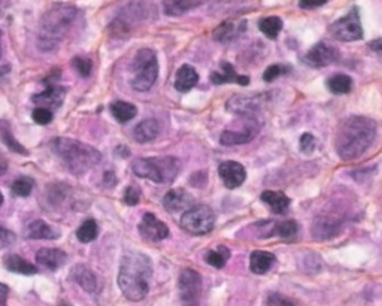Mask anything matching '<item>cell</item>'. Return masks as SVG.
Returning a JSON list of instances; mask_svg holds the SVG:
<instances>
[{"label": "cell", "instance_id": "6da1fadb", "mask_svg": "<svg viewBox=\"0 0 382 306\" xmlns=\"http://www.w3.org/2000/svg\"><path fill=\"white\" fill-rule=\"evenodd\" d=\"M83 21V12L75 5L54 3L42 15L38 30V47L42 51L56 50L78 23Z\"/></svg>", "mask_w": 382, "mask_h": 306}, {"label": "cell", "instance_id": "7a4b0ae2", "mask_svg": "<svg viewBox=\"0 0 382 306\" xmlns=\"http://www.w3.org/2000/svg\"><path fill=\"white\" fill-rule=\"evenodd\" d=\"M153 278V263L139 251H129L121 259L118 270V287L124 297L131 302L144 300L149 293Z\"/></svg>", "mask_w": 382, "mask_h": 306}, {"label": "cell", "instance_id": "3957f363", "mask_svg": "<svg viewBox=\"0 0 382 306\" xmlns=\"http://www.w3.org/2000/svg\"><path fill=\"white\" fill-rule=\"evenodd\" d=\"M376 138V122L368 117L346 118L336 138V151L345 162L359 159Z\"/></svg>", "mask_w": 382, "mask_h": 306}, {"label": "cell", "instance_id": "277c9868", "mask_svg": "<svg viewBox=\"0 0 382 306\" xmlns=\"http://www.w3.org/2000/svg\"><path fill=\"white\" fill-rule=\"evenodd\" d=\"M51 148L66 168L76 175H83L93 169L102 160V154L84 142L69 138H56L51 141Z\"/></svg>", "mask_w": 382, "mask_h": 306}, {"label": "cell", "instance_id": "5b68a950", "mask_svg": "<svg viewBox=\"0 0 382 306\" xmlns=\"http://www.w3.org/2000/svg\"><path fill=\"white\" fill-rule=\"evenodd\" d=\"M131 169L138 177L157 184H171L181 171V162L172 155L149 157V159H136Z\"/></svg>", "mask_w": 382, "mask_h": 306}, {"label": "cell", "instance_id": "8992f818", "mask_svg": "<svg viewBox=\"0 0 382 306\" xmlns=\"http://www.w3.org/2000/svg\"><path fill=\"white\" fill-rule=\"evenodd\" d=\"M133 80L131 87L136 91H148L153 89L158 78V61L153 50L140 48L131 63Z\"/></svg>", "mask_w": 382, "mask_h": 306}, {"label": "cell", "instance_id": "52a82bcc", "mask_svg": "<svg viewBox=\"0 0 382 306\" xmlns=\"http://www.w3.org/2000/svg\"><path fill=\"white\" fill-rule=\"evenodd\" d=\"M147 6L142 2H129L124 5L111 21L108 32L114 38H127L138 25L147 19Z\"/></svg>", "mask_w": 382, "mask_h": 306}, {"label": "cell", "instance_id": "ba28073f", "mask_svg": "<svg viewBox=\"0 0 382 306\" xmlns=\"http://www.w3.org/2000/svg\"><path fill=\"white\" fill-rule=\"evenodd\" d=\"M182 229L190 234H206L215 226V214L206 205H196L182 214Z\"/></svg>", "mask_w": 382, "mask_h": 306}, {"label": "cell", "instance_id": "9c48e42d", "mask_svg": "<svg viewBox=\"0 0 382 306\" xmlns=\"http://www.w3.org/2000/svg\"><path fill=\"white\" fill-rule=\"evenodd\" d=\"M260 132V121L254 116H241L233 127L226 129L220 138L223 145H242L251 142Z\"/></svg>", "mask_w": 382, "mask_h": 306}, {"label": "cell", "instance_id": "30bf717a", "mask_svg": "<svg viewBox=\"0 0 382 306\" xmlns=\"http://www.w3.org/2000/svg\"><path fill=\"white\" fill-rule=\"evenodd\" d=\"M202 276L194 269H184L178 278V292L184 306H199L202 299Z\"/></svg>", "mask_w": 382, "mask_h": 306}, {"label": "cell", "instance_id": "8fae6325", "mask_svg": "<svg viewBox=\"0 0 382 306\" xmlns=\"http://www.w3.org/2000/svg\"><path fill=\"white\" fill-rule=\"evenodd\" d=\"M328 32L333 34L335 39L341 42H354L361 39L363 28L357 8H352L342 19L336 20L333 24L328 25Z\"/></svg>", "mask_w": 382, "mask_h": 306}, {"label": "cell", "instance_id": "7c38bea8", "mask_svg": "<svg viewBox=\"0 0 382 306\" xmlns=\"http://www.w3.org/2000/svg\"><path fill=\"white\" fill-rule=\"evenodd\" d=\"M139 233L142 238L149 242H158L167 238L169 227L162 220H158L154 214L147 212L139 223Z\"/></svg>", "mask_w": 382, "mask_h": 306}, {"label": "cell", "instance_id": "4fadbf2b", "mask_svg": "<svg viewBox=\"0 0 382 306\" xmlns=\"http://www.w3.org/2000/svg\"><path fill=\"white\" fill-rule=\"evenodd\" d=\"M66 98V89L61 85H57L54 83H47V89L42 93L34 94L32 100L33 103H36L39 108L50 109L51 112L60 108L61 103H63Z\"/></svg>", "mask_w": 382, "mask_h": 306}, {"label": "cell", "instance_id": "5bb4252c", "mask_svg": "<svg viewBox=\"0 0 382 306\" xmlns=\"http://www.w3.org/2000/svg\"><path fill=\"white\" fill-rule=\"evenodd\" d=\"M337 57H339V52H337V50L335 47L321 42L310 48L305 54L304 60H305V63L309 66L323 67V66L332 65L333 61L337 60Z\"/></svg>", "mask_w": 382, "mask_h": 306}, {"label": "cell", "instance_id": "9a60e30c", "mask_svg": "<svg viewBox=\"0 0 382 306\" xmlns=\"http://www.w3.org/2000/svg\"><path fill=\"white\" fill-rule=\"evenodd\" d=\"M264 96H233L226 105V108L233 112L239 113V116H254V112L257 109H260L263 107Z\"/></svg>", "mask_w": 382, "mask_h": 306}, {"label": "cell", "instance_id": "2e32d148", "mask_svg": "<svg viewBox=\"0 0 382 306\" xmlns=\"http://www.w3.org/2000/svg\"><path fill=\"white\" fill-rule=\"evenodd\" d=\"M343 220L342 218L328 214H321L312 226V233L317 239H330L341 232Z\"/></svg>", "mask_w": 382, "mask_h": 306}, {"label": "cell", "instance_id": "e0dca14e", "mask_svg": "<svg viewBox=\"0 0 382 306\" xmlns=\"http://www.w3.org/2000/svg\"><path fill=\"white\" fill-rule=\"evenodd\" d=\"M218 173L227 188H237L239 186H242L246 178V171L244 166L233 160L221 163Z\"/></svg>", "mask_w": 382, "mask_h": 306}, {"label": "cell", "instance_id": "ac0fdd59", "mask_svg": "<svg viewBox=\"0 0 382 306\" xmlns=\"http://www.w3.org/2000/svg\"><path fill=\"white\" fill-rule=\"evenodd\" d=\"M193 196L185 191L184 188H173L167 191L163 197V205L165 209L169 212L176 214V212H185L187 209H190L193 205Z\"/></svg>", "mask_w": 382, "mask_h": 306}, {"label": "cell", "instance_id": "d6986e66", "mask_svg": "<svg viewBox=\"0 0 382 306\" xmlns=\"http://www.w3.org/2000/svg\"><path fill=\"white\" fill-rule=\"evenodd\" d=\"M245 29H246L245 20H226L214 30V39L221 43L232 42L236 38L241 36V34L245 32Z\"/></svg>", "mask_w": 382, "mask_h": 306}, {"label": "cell", "instance_id": "ffe728a7", "mask_svg": "<svg viewBox=\"0 0 382 306\" xmlns=\"http://www.w3.org/2000/svg\"><path fill=\"white\" fill-rule=\"evenodd\" d=\"M67 260V254L63 250L59 248H41L36 252L38 265L48 270H57L63 266Z\"/></svg>", "mask_w": 382, "mask_h": 306}, {"label": "cell", "instance_id": "44dd1931", "mask_svg": "<svg viewBox=\"0 0 382 306\" xmlns=\"http://www.w3.org/2000/svg\"><path fill=\"white\" fill-rule=\"evenodd\" d=\"M199 83V74L196 69L190 65H184L176 72L175 78V89L181 93L190 91L194 85Z\"/></svg>", "mask_w": 382, "mask_h": 306}, {"label": "cell", "instance_id": "7402d4cb", "mask_svg": "<svg viewBox=\"0 0 382 306\" xmlns=\"http://www.w3.org/2000/svg\"><path fill=\"white\" fill-rule=\"evenodd\" d=\"M275 261H277V257H275L272 252L254 251L250 256V269L253 274H257V275L268 274L272 269V266L275 265Z\"/></svg>", "mask_w": 382, "mask_h": 306}, {"label": "cell", "instance_id": "603a6c76", "mask_svg": "<svg viewBox=\"0 0 382 306\" xmlns=\"http://www.w3.org/2000/svg\"><path fill=\"white\" fill-rule=\"evenodd\" d=\"M160 132V124L158 121L154 118H148L140 121L139 124L133 130V138L139 144H147L149 141H153L158 136Z\"/></svg>", "mask_w": 382, "mask_h": 306}, {"label": "cell", "instance_id": "cb8c5ba5", "mask_svg": "<svg viewBox=\"0 0 382 306\" xmlns=\"http://www.w3.org/2000/svg\"><path fill=\"white\" fill-rule=\"evenodd\" d=\"M262 202H264L270 208V211L273 214H284L290 206V199L282 193V191H272V190H266L262 193Z\"/></svg>", "mask_w": 382, "mask_h": 306}, {"label": "cell", "instance_id": "d4e9b609", "mask_svg": "<svg viewBox=\"0 0 382 306\" xmlns=\"http://www.w3.org/2000/svg\"><path fill=\"white\" fill-rule=\"evenodd\" d=\"M206 0H163V10L166 15L178 17L189 11L196 10Z\"/></svg>", "mask_w": 382, "mask_h": 306}, {"label": "cell", "instance_id": "484cf974", "mask_svg": "<svg viewBox=\"0 0 382 306\" xmlns=\"http://www.w3.org/2000/svg\"><path fill=\"white\" fill-rule=\"evenodd\" d=\"M24 236L28 239H56L59 233L43 220H34L25 227Z\"/></svg>", "mask_w": 382, "mask_h": 306}, {"label": "cell", "instance_id": "4316f807", "mask_svg": "<svg viewBox=\"0 0 382 306\" xmlns=\"http://www.w3.org/2000/svg\"><path fill=\"white\" fill-rule=\"evenodd\" d=\"M221 67H223V71H221V72H212L211 74V81L214 84H226V83L235 81L236 84L248 85V83H250V78L237 75L235 72V67L230 63H226V61H224V63H221Z\"/></svg>", "mask_w": 382, "mask_h": 306}, {"label": "cell", "instance_id": "83f0119b", "mask_svg": "<svg viewBox=\"0 0 382 306\" xmlns=\"http://www.w3.org/2000/svg\"><path fill=\"white\" fill-rule=\"evenodd\" d=\"M72 275L75 278V281L88 293H96L97 288H99L97 278L93 274V270H90L84 265H76L72 270Z\"/></svg>", "mask_w": 382, "mask_h": 306}, {"label": "cell", "instance_id": "f1b7e54d", "mask_svg": "<svg viewBox=\"0 0 382 306\" xmlns=\"http://www.w3.org/2000/svg\"><path fill=\"white\" fill-rule=\"evenodd\" d=\"M5 267L11 272L15 274H21V275H36L38 274V267L32 265L30 261L24 260L23 257L17 256V254H10L5 257Z\"/></svg>", "mask_w": 382, "mask_h": 306}, {"label": "cell", "instance_id": "f546056e", "mask_svg": "<svg viewBox=\"0 0 382 306\" xmlns=\"http://www.w3.org/2000/svg\"><path fill=\"white\" fill-rule=\"evenodd\" d=\"M111 113L118 122H127L131 118L136 117L138 109H136L135 105H131L129 102L118 100V102H114L111 105Z\"/></svg>", "mask_w": 382, "mask_h": 306}, {"label": "cell", "instance_id": "4dcf8cb0", "mask_svg": "<svg viewBox=\"0 0 382 306\" xmlns=\"http://www.w3.org/2000/svg\"><path fill=\"white\" fill-rule=\"evenodd\" d=\"M327 87H328V90L335 94H346V93H350L352 89V80L348 75L339 74V75L332 76L330 80L327 81Z\"/></svg>", "mask_w": 382, "mask_h": 306}, {"label": "cell", "instance_id": "1f68e13d", "mask_svg": "<svg viewBox=\"0 0 382 306\" xmlns=\"http://www.w3.org/2000/svg\"><path fill=\"white\" fill-rule=\"evenodd\" d=\"M0 139H2L3 144L10 148V150L23 155H28V150H25V148L12 136L10 126H8V122L5 121L0 122Z\"/></svg>", "mask_w": 382, "mask_h": 306}, {"label": "cell", "instance_id": "d6a6232c", "mask_svg": "<svg viewBox=\"0 0 382 306\" xmlns=\"http://www.w3.org/2000/svg\"><path fill=\"white\" fill-rule=\"evenodd\" d=\"M259 29L269 39H277L279 32L282 30V20L279 17H266V19L260 20Z\"/></svg>", "mask_w": 382, "mask_h": 306}, {"label": "cell", "instance_id": "836d02e7", "mask_svg": "<svg viewBox=\"0 0 382 306\" xmlns=\"http://www.w3.org/2000/svg\"><path fill=\"white\" fill-rule=\"evenodd\" d=\"M97 234H99V226L94 220H87L84 221L81 226H79V229L76 230V238L79 242L83 243H88V242H93Z\"/></svg>", "mask_w": 382, "mask_h": 306}, {"label": "cell", "instance_id": "e575fe53", "mask_svg": "<svg viewBox=\"0 0 382 306\" xmlns=\"http://www.w3.org/2000/svg\"><path fill=\"white\" fill-rule=\"evenodd\" d=\"M229 259H230V250L226 247H218L217 250H211L206 254L208 265H211L212 267H217V269L224 267Z\"/></svg>", "mask_w": 382, "mask_h": 306}, {"label": "cell", "instance_id": "d590c367", "mask_svg": "<svg viewBox=\"0 0 382 306\" xmlns=\"http://www.w3.org/2000/svg\"><path fill=\"white\" fill-rule=\"evenodd\" d=\"M33 186H34L33 179H30L28 177H21V178H19L17 181H14L12 191H14V195H17V196L28 197L32 193Z\"/></svg>", "mask_w": 382, "mask_h": 306}, {"label": "cell", "instance_id": "8d00e7d4", "mask_svg": "<svg viewBox=\"0 0 382 306\" xmlns=\"http://www.w3.org/2000/svg\"><path fill=\"white\" fill-rule=\"evenodd\" d=\"M297 229H299V226L296 221H293V220H288V221H282V223H278L277 226L273 227V233H277L279 234L281 238H293L297 233Z\"/></svg>", "mask_w": 382, "mask_h": 306}, {"label": "cell", "instance_id": "74e56055", "mask_svg": "<svg viewBox=\"0 0 382 306\" xmlns=\"http://www.w3.org/2000/svg\"><path fill=\"white\" fill-rule=\"evenodd\" d=\"M72 66L75 71L81 75V76H88L93 71V63L90 58L87 57H74L72 60Z\"/></svg>", "mask_w": 382, "mask_h": 306}, {"label": "cell", "instance_id": "f35d334b", "mask_svg": "<svg viewBox=\"0 0 382 306\" xmlns=\"http://www.w3.org/2000/svg\"><path fill=\"white\" fill-rule=\"evenodd\" d=\"M264 306H299V305L287 296L279 293H272L268 296V299H266Z\"/></svg>", "mask_w": 382, "mask_h": 306}, {"label": "cell", "instance_id": "ab89813d", "mask_svg": "<svg viewBox=\"0 0 382 306\" xmlns=\"http://www.w3.org/2000/svg\"><path fill=\"white\" fill-rule=\"evenodd\" d=\"M33 120H34V122H38V124H42V126L50 124V122L52 121V112L50 109L38 107L33 111Z\"/></svg>", "mask_w": 382, "mask_h": 306}, {"label": "cell", "instance_id": "60d3db41", "mask_svg": "<svg viewBox=\"0 0 382 306\" xmlns=\"http://www.w3.org/2000/svg\"><path fill=\"white\" fill-rule=\"evenodd\" d=\"M140 200V191L138 187L135 186H129L124 191V202H126L129 206H135L139 204Z\"/></svg>", "mask_w": 382, "mask_h": 306}, {"label": "cell", "instance_id": "b9f144b4", "mask_svg": "<svg viewBox=\"0 0 382 306\" xmlns=\"http://www.w3.org/2000/svg\"><path fill=\"white\" fill-rule=\"evenodd\" d=\"M286 72H287V69H286V67H282V66H279V65H273V66H269L268 69H266L264 75H263V80H264V81H268V83H270V81L275 80V78H278L279 75L286 74Z\"/></svg>", "mask_w": 382, "mask_h": 306}, {"label": "cell", "instance_id": "7bdbcfd3", "mask_svg": "<svg viewBox=\"0 0 382 306\" xmlns=\"http://www.w3.org/2000/svg\"><path fill=\"white\" fill-rule=\"evenodd\" d=\"M15 241V234L10 230H6L5 227L0 226V250L11 247Z\"/></svg>", "mask_w": 382, "mask_h": 306}, {"label": "cell", "instance_id": "ee69618b", "mask_svg": "<svg viewBox=\"0 0 382 306\" xmlns=\"http://www.w3.org/2000/svg\"><path fill=\"white\" fill-rule=\"evenodd\" d=\"M314 148H315V138L310 133L301 135V138H300V150L304 153H310V151H314Z\"/></svg>", "mask_w": 382, "mask_h": 306}, {"label": "cell", "instance_id": "f6af8a7d", "mask_svg": "<svg viewBox=\"0 0 382 306\" xmlns=\"http://www.w3.org/2000/svg\"><path fill=\"white\" fill-rule=\"evenodd\" d=\"M300 6L305 10H314V8H319L327 3V0H299Z\"/></svg>", "mask_w": 382, "mask_h": 306}, {"label": "cell", "instance_id": "bcb514c9", "mask_svg": "<svg viewBox=\"0 0 382 306\" xmlns=\"http://www.w3.org/2000/svg\"><path fill=\"white\" fill-rule=\"evenodd\" d=\"M8 293H10V288H8V285L0 283V306H8L6 305Z\"/></svg>", "mask_w": 382, "mask_h": 306}, {"label": "cell", "instance_id": "7dc6e473", "mask_svg": "<svg viewBox=\"0 0 382 306\" xmlns=\"http://www.w3.org/2000/svg\"><path fill=\"white\" fill-rule=\"evenodd\" d=\"M8 171V162L5 160V157L0 154V175H3Z\"/></svg>", "mask_w": 382, "mask_h": 306}, {"label": "cell", "instance_id": "c3c4849f", "mask_svg": "<svg viewBox=\"0 0 382 306\" xmlns=\"http://www.w3.org/2000/svg\"><path fill=\"white\" fill-rule=\"evenodd\" d=\"M370 48L379 51V50H381V39H376L375 42H372V43H370Z\"/></svg>", "mask_w": 382, "mask_h": 306}, {"label": "cell", "instance_id": "681fc988", "mask_svg": "<svg viewBox=\"0 0 382 306\" xmlns=\"http://www.w3.org/2000/svg\"><path fill=\"white\" fill-rule=\"evenodd\" d=\"M0 57H2V32H0Z\"/></svg>", "mask_w": 382, "mask_h": 306}, {"label": "cell", "instance_id": "f907efd6", "mask_svg": "<svg viewBox=\"0 0 382 306\" xmlns=\"http://www.w3.org/2000/svg\"><path fill=\"white\" fill-rule=\"evenodd\" d=\"M2 204H3V195L0 193V205H2Z\"/></svg>", "mask_w": 382, "mask_h": 306}]
</instances>
